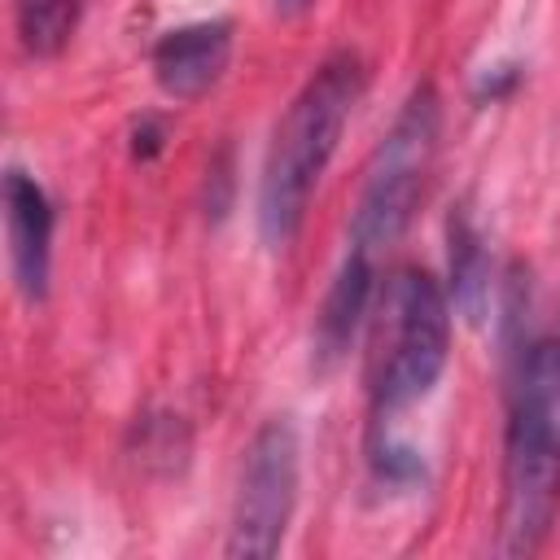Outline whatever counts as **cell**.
<instances>
[{"label": "cell", "mask_w": 560, "mask_h": 560, "mask_svg": "<svg viewBox=\"0 0 560 560\" xmlns=\"http://www.w3.org/2000/svg\"><path fill=\"white\" fill-rule=\"evenodd\" d=\"M131 455L149 472H162V477L179 472L188 459V424L175 411H149L131 429Z\"/></svg>", "instance_id": "8fae6325"}, {"label": "cell", "mask_w": 560, "mask_h": 560, "mask_svg": "<svg viewBox=\"0 0 560 560\" xmlns=\"http://www.w3.org/2000/svg\"><path fill=\"white\" fill-rule=\"evenodd\" d=\"M372 302H376V258L363 249H346L332 284L324 293V306L315 315V359L319 363H337L350 350V341L359 337V328L372 315Z\"/></svg>", "instance_id": "ba28073f"}, {"label": "cell", "mask_w": 560, "mask_h": 560, "mask_svg": "<svg viewBox=\"0 0 560 560\" xmlns=\"http://www.w3.org/2000/svg\"><path fill=\"white\" fill-rule=\"evenodd\" d=\"M158 149H162V127H158V118H140L136 131H131V153H136L140 162H149Z\"/></svg>", "instance_id": "7c38bea8"}, {"label": "cell", "mask_w": 560, "mask_h": 560, "mask_svg": "<svg viewBox=\"0 0 560 560\" xmlns=\"http://www.w3.org/2000/svg\"><path fill=\"white\" fill-rule=\"evenodd\" d=\"M446 245H451V298L468 319H481L490 302V254H486L481 228L464 206L446 223Z\"/></svg>", "instance_id": "9c48e42d"}, {"label": "cell", "mask_w": 560, "mask_h": 560, "mask_svg": "<svg viewBox=\"0 0 560 560\" xmlns=\"http://www.w3.org/2000/svg\"><path fill=\"white\" fill-rule=\"evenodd\" d=\"M438 140H442V96L433 83H416L368 162L363 192L350 219V249H363L376 258L407 232L429 188Z\"/></svg>", "instance_id": "277c9868"}, {"label": "cell", "mask_w": 560, "mask_h": 560, "mask_svg": "<svg viewBox=\"0 0 560 560\" xmlns=\"http://www.w3.org/2000/svg\"><path fill=\"white\" fill-rule=\"evenodd\" d=\"M368 394L376 416H398L429 398L451 359V298L446 289L420 271L398 267L372 302L368 315Z\"/></svg>", "instance_id": "3957f363"}, {"label": "cell", "mask_w": 560, "mask_h": 560, "mask_svg": "<svg viewBox=\"0 0 560 560\" xmlns=\"http://www.w3.org/2000/svg\"><path fill=\"white\" fill-rule=\"evenodd\" d=\"M560 503V337H542L525 350L508 442H503V525L499 547L508 556H529Z\"/></svg>", "instance_id": "7a4b0ae2"}, {"label": "cell", "mask_w": 560, "mask_h": 560, "mask_svg": "<svg viewBox=\"0 0 560 560\" xmlns=\"http://www.w3.org/2000/svg\"><path fill=\"white\" fill-rule=\"evenodd\" d=\"M4 236L13 280L26 302H44L48 271H52V201L35 175L22 166L4 171Z\"/></svg>", "instance_id": "8992f818"}, {"label": "cell", "mask_w": 560, "mask_h": 560, "mask_svg": "<svg viewBox=\"0 0 560 560\" xmlns=\"http://www.w3.org/2000/svg\"><path fill=\"white\" fill-rule=\"evenodd\" d=\"M368 88V66L354 48L328 52L315 74L289 101L258 179V236L267 249H284L306 219V206L341 144V131Z\"/></svg>", "instance_id": "6da1fadb"}, {"label": "cell", "mask_w": 560, "mask_h": 560, "mask_svg": "<svg viewBox=\"0 0 560 560\" xmlns=\"http://www.w3.org/2000/svg\"><path fill=\"white\" fill-rule=\"evenodd\" d=\"M276 9L280 13H302V9H311V0H276Z\"/></svg>", "instance_id": "4fadbf2b"}, {"label": "cell", "mask_w": 560, "mask_h": 560, "mask_svg": "<svg viewBox=\"0 0 560 560\" xmlns=\"http://www.w3.org/2000/svg\"><path fill=\"white\" fill-rule=\"evenodd\" d=\"M232 39L236 35H232L228 18H206V22L166 31L149 57L158 88L175 101H192V96L210 92L232 61Z\"/></svg>", "instance_id": "52a82bcc"}, {"label": "cell", "mask_w": 560, "mask_h": 560, "mask_svg": "<svg viewBox=\"0 0 560 560\" xmlns=\"http://www.w3.org/2000/svg\"><path fill=\"white\" fill-rule=\"evenodd\" d=\"M83 18V0H13L18 44L31 57H57Z\"/></svg>", "instance_id": "30bf717a"}, {"label": "cell", "mask_w": 560, "mask_h": 560, "mask_svg": "<svg viewBox=\"0 0 560 560\" xmlns=\"http://www.w3.org/2000/svg\"><path fill=\"white\" fill-rule=\"evenodd\" d=\"M298 477H302V442L289 416H271L245 446L241 481L232 499L228 525V556L267 560L284 547L293 508H298Z\"/></svg>", "instance_id": "5b68a950"}]
</instances>
